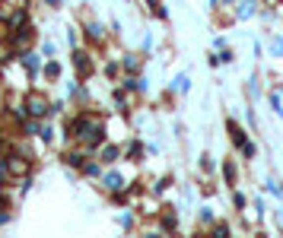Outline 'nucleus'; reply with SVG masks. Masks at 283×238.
I'll use <instances>...</instances> for the list:
<instances>
[{
  "instance_id": "obj_1",
  "label": "nucleus",
  "mask_w": 283,
  "mask_h": 238,
  "mask_svg": "<svg viewBox=\"0 0 283 238\" xmlns=\"http://www.w3.org/2000/svg\"><path fill=\"white\" fill-rule=\"evenodd\" d=\"M26 108H29V114H35V118H42V114L48 111L51 105H48V102H45V99H42L38 92H32L29 99H26Z\"/></svg>"
},
{
  "instance_id": "obj_2",
  "label": "nucleus",
  "mask_w": 283,
  "mask_h": 238,
  "mask_svg": "<svg viewBox=\"0 0 283 238\" xmlns=\"http://www.w3.org/2000/svg\"><path fill=\"white\" fill-rule=\"evenodd\" d=\"M73 64H77V73H80V77H89V73H92V64H89V54L77 51V54H73Z\"/></svg>"
},
{
  "instance_id": "obj_3",
  "label": "nucleus",
  "mask_w": 283,
  "mask_h": 238,
  "mask_svg": "<svg viewBox=\"0 0 283 238\" xmlns=\"http://www.w3.org/2000/svg\"><path fill=\"white\" fill-rule=\"evenodd\" d=\"M255 10H258V6H255V0H242V6H239V19H248Z\"/></svg>"
},
{
  "instance_id": "obj_4",
  "label": "nucleus",
  "mask_w": 283,
  "mask_h": 238,
  "mask_svg": "<svg viewBox=\"0 0 283 238\" xmlns=\"http://www.w3.org/2000/svg\"><path fill=\"white\" fill-rule=\"evenodd\" d=\"M229 133H232V140L239 143V146H245V133H242V127L235 124V121H229Z\"/></svg>"
},
{
  "instance_id": "obj_5",
  "label": "nucleus",
  "mask_w": 283,
  "mask_h": 238,
  "mask_svg": "<svg viewBox=\"0 0 283 238\" xmlns=\"http://www.w3.org/2000/svg\"><path fill=\"white\" fill-rule=\"evenodd\" d=\"M121 185H124V181H121V175H105V187H109V190H121Z\"/></svg>"
},
{
  "instance_id": "obj_6",
  "label": "nucleus",
  "mask_w": 283,
  "mask_h": 238,
  "mask_svg": "<svg viewBox=\"0 0 283 238\" xmlns=\"http://www.w3.org/2000/svg\"><path fill=\"white\" fill-rule=\"evenodd\" d=\"M271 54L274 57H283V38H274L271 42Z\"/></svg>"
},
{
  "instance_id": "obj_7",
  "label": "nucleus",
  "mask_w": 283,
  "mask_h": 238,
  "mask_svg": "<svg viewBox=\"0 0 283 238\" xmlns=\"http://www.w3.org/2000/svg\"><path fill=\"white\" fill-rule=\"evenodd\" d=\"M175 89H178V92H188V89H191V86H188V77H185V73L175 79Z\"/></svg>"
},
{
  "instance_id": "obj_8",
  "label": "nucleus",
  "mask_w": 283,
  "mask_h": 238,
  "mask_svg": "<svg viewBox=\"0 0 283 238\" xmlns=\"http://www.w3.org/2000/svg\"><path fill=\"white\" fill-rule=\"evenodd\" d=\"M271 105H274V111L283 118V105H280V95H277V92H271Z\"/></svg>"
},
{
  "instance_id": "obj_9",
  "label": "nucleus",
  "mask_w": 283,
  "mask_h": 238,
  "mask_svg": "<svg viewBox=\"0 0 283 238\" xmlns=\"http://www.w3.org/2000/svg\"><path fill=\"white\" fill-rule=\"evenodd\" d=\"M105 162H114V159H118V149H114V146H105Z\"/></svg>"
},
{
  "instance_id": "obj_10",
  "label": "nucleus",
  "mask_w": 283,
  "mask_h": 238,
  "mask_svg": "<svg viewBox=\"0 0 283 238\" xmlns=\"http://www.w3.org/2000/svg\"><path fill=\"white\" fill-rule=\"evenodd\" d=\"M23 64H26V67H29V70H35V67H38V60H35V54H26V57H23Z\"/></svg>"
},
{
  "instance_id": "obj_11",
  "label": "nucleus",
  "mask_w": 283,
  "mask_h": 238,
  "mask_svg": "<svg viewBox=\"0 0 283 238\" xmlns=\"http://www.w3.org/2000/svg\"><path fill=\"white\" fill-rule=\"evenodd\" d=\"M89 38H96V42H99V38H102V26L92 23V26H89Z\"/></svg>"
},
{
  "instance_id": "obj_12",
  "label": "nucleus",
  "mask_w": 283,
  "mask_h": 238,
  "mask_svg": "<svg viewBox=\"0 0 283 238\" xmlns=\"http://www.w3.org/2000/svg\"><path fill=\"white\" fill-rule=\"evenodd\" d=\"M45 73H48V77H57L60 67H57V64H48V67H45Z\"/></svg>"
},
{
  "instance_id": "obj_13",
  "label": "nucleus",
  "mask_w": 283,
  "mask_h": 238,
  "mask_svg": "<svg viewBox=\"0 0 283 238\" xmlns=\"http://www.w3.org/2000/svg\"><path fill=\"white\" fill-rule=\"evenodd\" d=\"M200 168H204V172H210V168H213V162H210V156H204V159H200Z\"/></svg>"
},
{
  "instance_id": "obj_14",
  "label": "nucleus",
  "mask_w": 283,
  "mask_h": 238,
  "mask_svg": "<svg viewBox=\"0 0 283 238\" xmlns=\"http://www.w3.org/2000/svg\"><path fill=\"white\" fill-rule=\"evenodd\" d=\"M200 222H213V213H210V210H200Z\"/></svg>"
},
{
  "instance_id": "obj_15",
  "label": "nucleus",
  "mask_w": 283,
  "mask_h": 238,
  "mask_svg": "<svg viewBox=\"0 0 283 238\" xmlns=\"http://www.w3.org/2000/svg\"><path fill=\"white\" fill-rule=\"evenodd\" d=\"M277 226L283 229V210H280V213H277Z\"/></svg>"
},
{
  "instance_id": "obj_16",
  "label": "nucleus",
  "mask_w": 283,
  "mask_h": 238,
  "mask_svg": "<svg viewBox=\"0 0 283 238\" xmlns=\"http://www.w3.org/2000/svg\"><path fill=\"white\" fill-rule=\"evenodd\" d=\"M45 3H51V6H57V3H60V0H45Z\"/></svg>"
},
{
  "instance_id": "obj_17",
  "label": "nucleus",
  "mask_w": 283,
  "mask_h": 238,
  "mask_svg": "<svg viewBox=\"0 0 283 238\" xmlns=\"http://www.w3.org/2000/svg\"><path fill=\"white\" fill-rule=\"evenodd\" d=\"M226 3H232V0H226Z\"/></svg>"
}]
</instances>
